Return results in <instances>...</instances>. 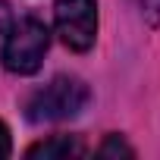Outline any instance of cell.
<instances>
[{
  "mask_svg": "<svg viewBox=\"0 0 160 160\" xmlns=\"http://www.w3.org/2000/svg\"><path fill=\"white\" fill-rule=\"evenodd\" d=\"M91 101V91L75 75H57L50 85L35 91L25 104V116L32 122H60L78 116Z\"/></svg>",
  "mask_w": 160,
  "mask_h": 160,
  "instance_id": "cell-1",
  "label": "cell"
},
{
  "mask_svg": "<svg viewBox=\"0 0 160 160\" xmlns=\"http://www.w3.org/2000/svg\"><path fill=\"white\" fill-rule=\"evenodd\" d=\"M47 44H50L47 25L38 16H22V19L7 25V38H3L0 60H3V66L10 72H16V75H32V72L41 69Z\"/></svg>",
  "mask_w": 160,
  "mask_h": 160,
  "instance_id": "cell-2",
  "label": "cell"
},
{
  "mask_svg": "<svg viewBox=\"0 0 160 160\" xmlns=\"http://www.w3.org/2000/svg\"><path fill=\"white\" fill-rule=\"evenodd\" d=\"M53 25L60 41L69 50L85 53L98 38V3L94 0H57L53 3Z\"/></svg>",
  "mask_w": 160,
  "mask_h": 160,
  "instance_id": "cell-3",
  "label": "cell"
},
{
  "mask_svg": "<svg viewBox=\"0 0 160 160\" xmlns=\"http://www.w3.org/2000/svg\"><path fill=\"white\" fill-rule=\"evenodd\" d=\"M28 157H44V160H69V157H85V141L78 135H50L25 151Z\"/></svg>",
  "mask_w": 160,
  "mask_h": 160,
  "instance_id": "cell-4",
  "label": "cell"
},
{
  "mask_svg": "<svg viewBox=\"0 0 160 160\" xmlns=\"http://www.w3.org/2000/svg\"><path fill=\"white\" fill-rule=\"evenodd\" d=\"M98 157H135V148L126 144L122 135H107V141L98 148Z\"/></svg>",
  "mask_w": 160,
  "mask_h": 160,
  "instance_id": "cell-5",
  "label": "cell"
},
{
  "mask_svg": "<svg viewBox=\"0 0 160 160\" xmlns=\"http://www.w3.org/2000/svg\"><path fill=\"white\" fill-rule=\"evenodd\" d=\"M141 13L148 25H160V0H141Z\"/></svg>",
  "mask_w": 160,
  "mask_h": 160,
  "instance_id": "cell-6",
  "label": "cell"
},
{
  "mask_svg": "<svg viewBox=\"0 0 160 160\" xmlns=\"http://www.w3.org/2000/svg\"><path fill=\"white\" fill-rule=\"evenodd\" d=\"M10 151H13V144H10V132H7L3 122H0V160L10 157Z\"/></svg>",
  "mask_w": 160,
  "mask_h": 160,
  "instance_id": "cell-7",
  "label": "cell"
}]
</instances>
